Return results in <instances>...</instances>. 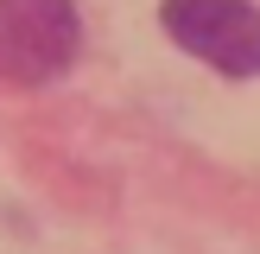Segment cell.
Here are the masks:
<instances>
[{
    "mask_svg": "<svg viewBox=\"0 0 260 254\" xmlns=\"http://www.w3.org/2000/svg\"><path fill=\"white\" fill-rule=\"evenodd\" d=\"M76 45H83L76 0H0V76L7 83L63 76Z\"/></svg>",
    "mask_w": 260,
    "mask_h": 254,
    "instance_id": "6da1fadb",
    "label": "cell"
},
{
    "mask_svg": "<svg viewBox=\"0 0 260 254\" xmlns=\"http://www.w3.org/2000/svg\"><path fill=\"white\" fill-rule=\"evenodd\" d=\"M165 32L222 76H260V13L248 0H165Z\"/></svg>",
    "mask_w": 260,
    "mask_h": 254,
    "instance_id": "7a4b0ae2",
    "label": "cell"
}]
</instances>
